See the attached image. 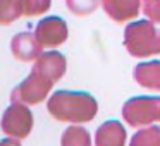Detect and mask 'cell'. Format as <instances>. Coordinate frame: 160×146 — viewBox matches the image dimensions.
<instances>
[{"instance_id":"cell-1","label":"cell","mask_w":160,"mask_h":146,"mask_svg":"<svg viewBox=\"0 0 160 146\" xmlns=\"http://www.w3.org/2000/svg\"><path fill=\"white\" fill-rule=\"evenodd\" d=\"M48 114L59 122H90L98 112V103L84 91H57L48 98Z\"/></svg>"},{"instance_id":"cell-2","label":"cell","mask_w":160,"mask_h":146,"mask_svg":"<svg viewBox=\"0 0 160 146\" xmlns=\"http://www.w3.org/2000/svg\"><path fill=\"white\" fill-rule=\"evenodd\" d=\"M124 46L132 57H152L160 53V29L152 21H136L126 26Z\"/></svg>"},{"instance_id":"cell-3","label":"cell","mask_w":160,"mask_h":146,"mask_svg":"<svg viewBox=\"0 0 160 146\" xmlns=\"http://www.w3.org/2000/svg\"><path fill=\"white\" fill-rule=\"evenodd\" d=\"M122 117L132 127H145L160 120V96H134L122 107Z\"/></svg>"},{"instance_id":"cell-4","label":"cell","mask_w":160,"mask_h":146,"mask_svg":"<svg viewBox=\"0 0 160 146\" xmlns=\"http://www.w3.org/2000/svg\"><path fill=\"white\" fill-rule=\"evenodd\" d=\"M52 86L53 83L48 77H45L43 74H40L38 71L33 69L31 74L12 90L11 101L12 103H22V105H36L45 100L47 95L52 90Z\"/></svg>"},{"instance_id":"cell-5","label":"cell","mask_w":160,"mask_h":146,"mask_svg":"<svg viewBox=\"0 0 160 146\" xmlns=\"http://www.w3.org/2000/svg\"><path fill=\"white\" fill-rule=\"evenodd\" d=\"M2 131L14 139H24L33 129V114L26 105L12 103L2 115Z\"/></svg>"},{"instance_id":"cell-6","label":"cell","mask_w":160,"mask_h":146,"mask_svg":"<svg viewBox=\"0 0 160 146\" xmlns=\"http://www.w3.org/2000/svg\"><path fill=\"white\" fill-rule=\"evenodd\" d=\"M35 36L42 46H59L67 40V24L57 16L45 17L36 24Z\"/></svg>"},{"instance_id":"cell-7","label":"cell","mask_w":160,"mask_h":146,"mask_svg":"<svg viewBox=\"0 0 160 146\" xmlns=\"http://www.w3.org/2000/svg\"><path fill=\"white\" fill-rule=\"evenodd\" d=\"M42 43L38 41L33 33H19L12 38L11 41V50L14 53V57L21 62H31L36 60L42 55Z\"/></svg>"},{"instance_id":"cell-8","label":"cell","mask_w":160,"mask_h":146,"mask_svg":"<svg viewBox=\"0 0 160 146\" xmlns=\"http://www.w3.org/2000/svg\"><path fill=\"white\" fill-rule=\"evenodd\" d=\"M66 67H67V62H66V57H64L62 53L47 52V53H42V55L35 60L33 69L38 71L40 74H43L45 77H48L52 83H57V81L64 76Z\"/></svg>"},{"instance_id":"cell-9","label":"cell","mask_w":160,"mask_h":146,"mask_svg":"<svg viewBox=\"0 0 160 146\" xmlns=\"http://www.w3.org/2000/svg\"><path fill=\"white\" fill-rule=\"evenodd\" d=\"M102 7L115 22H126L139 14L141 0H102Z\"/></svg>"},{"instance_id":"cell-10","label":"cell","mask_w":160,"mask_h":146,"mask_svg":"<svg viewBox=\"0 0 160 146\" xmlns=\"http://www.w3.org/2000/svg\"><path fill=\"white\" fill-rule=\"evenodd\" d=\"M97 146H124L126 144V129L117 120H107L97 129L95 136Z\"/></svg>"},{"instance_id":"cell-11","label":"cell","mask_w":160,"mask_h":146,"mask_svg":"<svg viewBox=\"0 0 160 146\" xmlns=\"http://www.w3.org/2000/svg\"><path fill=\"white\" fill-rule=\"evenodd\" d=\"M134 79L139 86L160 91V62H143L134 67Z\"/></svg>"},{"instance_id":"cell-12","label":"cell","mask_w":160,"mask_h":146,"mask_svg":"<svg viewBox=\"0 0 160 146\" xmlns=\"http://www.w3.org/2000/svg\"><path fill=\"white\" fill-rule=\"evenodd\" d=\"M60 144L62 146H91V139L84 127H81V125H71V127H67L64 131Z\"/></svg>"},{"instance_id":"cell-13","label":"cell","mask_w":160,"mask_h":146,"mask_svg":"<svg viewBox=\"0 0 160 146\" xmlns=\"http://www.w3.org/2000/svg\"><path fill=\"white\" fill-rule=\"evenodd\" d=\"M129 146H160V127L150 125L136 132L129 141Z\"/></svg>"},{"instance_id":"cell-14","label":"cell","mask_w":160,"mask_h":146,"mask_svg":"<svg viewBox=\"0 0 160 146\" xmlns=\"http://www.w3.org/2000/svg\"><path fill=\"white\" fill-rule=\"evenodd\" d=\"M52 5V0H16V7H18L19 16H42Z\"/></svg>"},{"instance_id":"cell-15","label":"cell","mask_w":160,"mask_h":146,"mask_svg":"<svg viewBox=\"0 0 160 146\" xmlns=\"http://www.w3.org/2000/svg\"><path fill=\"white\" fill-rule=\"evenodd\" d=\"M100 0H67V7L76 16H88L95 11Z\"/></svg>"},{"instance_id":"cell-16","label":"cell","mask_w":160,"mask_h":146,"mask_svg":"<svg viewBox=\"0 0 160 146\" xmlns=\"http://www.w3.org/2000/svg\"><path fill=\"white\" fill-rule=\"evenodd\" d=\"M19 17L16 0H0V24H11Z\"/></svg>"},{"instance_id":"cell-17","label":"cell","mask_w":160,"mask_h":146,"mask_svg":"<svg viewBox=\"0 0 160 146\" xmlns=\"http://www.w3.org/2000/svg\"><path fill=\"white\" fill-rule=\"evenodd\" d=\"M143 14L152 22H160V0H143Z\"/></svg>"},{"instance_id":"cell-18","label":"cell","mask_w":160,"mask_h":146,"mask_svg":"<svg viewBox=\"0 0 160 146\" xmlns=\"http://www.w3.org/2000/svg\"><path fill=\"white\" fill-rule=\"evenodd\" d=\"M0 146H21V143L14 138H7V139H2L0 141Z\"/></svg>"}]
</instances>
